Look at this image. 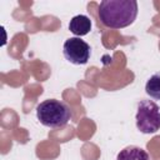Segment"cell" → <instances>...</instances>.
<instances>
[{"mask_svg": "<svg viewBox=\"0 0 160 160\" xmlns=\"http://www.w3.org/2000/svg\"><path fill=\"white\" fill-rule=\"evenodd\" d=\"M135 0H102L99 5V20L110 29H122L131 25L138 16Z\"/></svg>", "mask_w": 160, "mask_h": 160, "instance_id": "1", "label": "cell"}, {"mask_svg": "<svg viewBox=\"0 0 160 160\" xmlns=\"http://www.w3.org/2000/svg\"><path fill=\"white\" fill-rule=\"evenodd\" d=\"M36 118L41 125L58 129L65 126L71 120L72 112L68 104L56 99H48L36 106Z\"/></svg>", "mask_w": 160, "mask_h": 160, "instance_id": "2", "label": "cell"}, {"mask_svg": "<svg viewBox=\"0 0 160 160\" xmlns=\"http://www.w3.org/2000/svg\"><path fill=\"white\" fill-rule=\"evenodd\" d=\"M136 128L142 134L160 130V106L152 100H140L136 111Z\"/></svg>", "mask_w": 160, "mask_h": 160, "instance_id": "3", "label": "cell"}, {"mask_svg": "<svg viewBox=\"0 0 160 160\" xmlns=\"http://www.w3.org/2000/svg\"><path fill=\"white\" fill-rule=\"evenodd\" d=\"M62 52L68 61L74 65H84L90 59V45L80 38H69L62 45Z\"/></svg>", "mask_w": 160, "mask_h": 160, "instance_id": "4", "label": "cell"}, {"mask_svg": "<svg viewBox=\"0 0 160 160\" xmlns=\"http://www.w3.org/2000/svg\"><path fill=\"white\" fill-rule=\"evenodd\" d=\"M69 30L76 36H84L91 30V20L86 15H76L70 20Z\"/></svg>", "mask_w": 160, "mask_h": 160, "instance_id": "5", "label": "cell"}, {"mask_svg": "<svg viewBox=\"0 0 160 160\" xmlns=\"http://www.w3.org/2000/svg\"><path fill=\"white\" fill-rule=\"evenodd\" d=\"M116 160H151L150 155L140 146L130 145L120 150Z\"/></svg>", "mask_w": 160, "mask_h": 160, "instance_id": "6", "label": "cell"}, {"mask_svg": "<svg viewBox=\"0 0 160 160\" xmlns=\"http://www.w3.org/2000/svg\"><path fill=\"white\" fill-rule=\"evenodd\" d=\"M146 94L154 100H160V74H154L149 78L145 85Z\"/></svg>", "mask_w": 160, "mask_h": 160, "instance_id": "7", "label": "cell"}]
</instances>
